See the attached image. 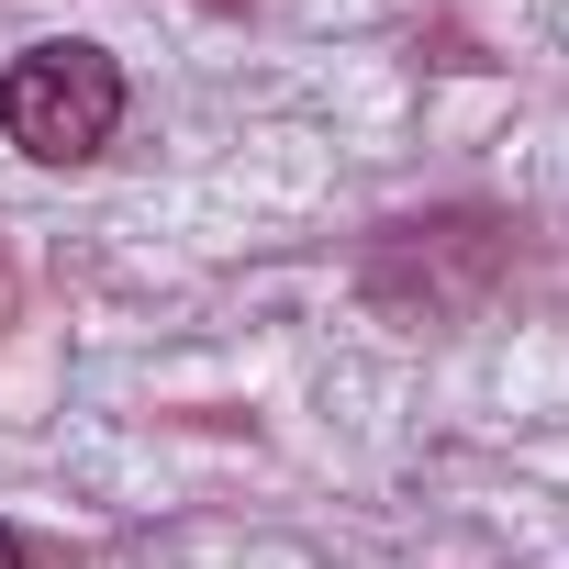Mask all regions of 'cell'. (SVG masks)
<instances>
[{
    "label": "cell",
    "instance_id": "cell-2",
    "mask_svg": "<svg viewBox=\"0 0 569 569\" xmlns=\"http://www.w3.org/2000/svg\"><path fill=\"white\" fill-rule=\"evenodd\" d=\"M0 569H23V536H12V525H0Z\"/></svg>",
    "mask_w": 569,
    "mask_h": 569
},
{
    "label": "cell",
    "instance_id": "cell-1",
    "mask_svg": "<svg viewBox=\"0 0 569 569\" xmlns=\"http://www.w3.org/2000/svg\"><path fill=\"white\" fill-rule=\"evenodd\" d=\"M112 123H123V68L101 46H34V57L0 68V134L23 157H46V168L101 157Z\"/></svg>",
    "mask_w": 569,
    "mask_h": 569
}]
</instances>
